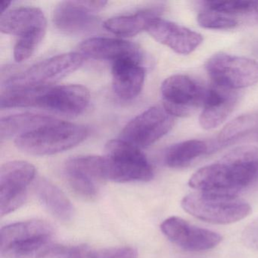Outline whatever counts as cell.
<instances>
[{"label": "cell", "instance_id": "obj_1", "mask_svg": "<svg viewBox=\"0 0 258 258\" xmlns=\"http://www.w3.org/2000/svg\"><path fill=\"white\" fill-rule=\"evenodd\" d=\"M258 173V147L235 148L218 161L199 169L188 185L196 191L238 196Z\"/></svg>", "mask_w": 258, "mask_h": 258}, {"label": "cell", "instance_id": "obj_2", "mask_svg": "<svg viewBox=\"0 0 258 258\" xmlns=\"http://www.w3.org/2000/svg\"><path fill=\"white\" fill-rule=\"evenodd\" d=\"M86 126L56 120L33 132L16 139L19 150L28 155L44 156L72 149L88 135Z\"/></svg>", "mask_w": 258, "mask_h": 258}, {"label": "cell", "instance_id": "obj_3", "mask_svg": "<svg viewBox=\"0 0 258 258\" xmlns=\"http://www.w3.org/2000/svg\"><path fill=\"white\" fill-rule=\"evenodd\" d=\"M182 208L193 217L214 224H231L247 217L250 205L238 196L196 191L182 199Z\"/></svg>", "mask_w": 258, "mask_h": 258}, {"label": "cell", "instance_id": "obj_4", "mask_svg": "<svg viewBox=\"0 0 258 258\" xmlns=\"http://www.w3.org/2000/svg\"><path fill=\"white\" fill-rule=\"evenodd\" d=\"M105 152L107 180L147 182L153 178V168L140 148L117 139L108 142Z\"/></svg>", "mask_w": 258, "mask_h": 258}, {"label": "cell", "instance_id": "obj_5", "mask_svg": "<svg viewBox=\"0 0 258 258\" xmlns=\"http://www.w3.org/2000/svg\"><path fill=\"white\" fill-rule=\"evenodd\" d=\"M46 17L40 9L22 7L1 14V32L18 37L16 48L24 55L35 52L46 34Z\"/></svg>", "mask_w": 258, "mask_h": 258}, {"label": "cell", "instance_id": "obj_6", "mask_svg": "<svg viewBox=\"0 0 258 258\" xmlns=\"http://www.w3.org/2000/svg\"><path fill=\"white\" fill-rule=\"evenodd\" d=\"M84 61L79 52L55 55L25 70L13 72L6 80V87L49 86L78 70Z\"/></svg>", "mask_w": 258, "mask_h": 258}, {"label": "cell", "instance_id": "obj_7", "mask_svg": "<svg viewBox=\"0 0 258 258\" xmlns=\"http://www.w3.org/2000/svg\"><path fill=\"white\" fill-rule=\"evenodd\" d=\"M214 85L229 90L246 88L258 83V63L245 57L217 53L205 64Z\"/></svg>", "mask_w": 258, "mask_h": 258}, {"label": "cell", "instance_id": "obj_8", "mask_svg": "<svg viewBox=\"0 0 258 258\" xmlns=\"http://www.w3.org/2000/svg\"><path fill=\"white\" fill-rule=\"evenodd\" d=\"M206 91L187 75H173L161 84L162 105L174 117H187L203 107Z\"/></svg>", "mask_w": 258, "mask_h": 258}, {"label": "cell", "instance_id": "obj_9", "mask_svg": "<svg viewBox=\"0 0 258 258\" xmlns=\"http://www.w3.org/2000/svg\"><path fill=\"white\" fill-rule=\"evenodd\" d=\"M174 118L164 105H155L131 120L120 139L140 149L148 147L171 131Z\"/></svg>", "mask_w": 258, "mask_h": 258}, {"label": "cell", "instance_id": "obj_10", "mask_svg": "<svg viewBox=\"0 0 258 258\" xmlns=\"http://www.w3.org/2000/svg\"><path fill=\"white\" fill-rule=\"evenodd\" d=\"M36 168L31 163L13 161L0 169V214L4 217L25 204L28 187L35 177Z\"/></svg>", "mask_w": 258, "mask_h": 258}, {"label": "cell", "instance_id": "obj_11", "mask_svg": "<svg viewBox=\"0 0 258 258\" xmlns=\"http://www.w3.org/2000/svg\"><path fill=\"white\" fill-rule=\"evenodd\" d=\"M90 100L88 89L80 84L36 87L32 107H40L64 115L82 114Z\"/></svg>", "mask_w": 258, "mask_h": 258}, {"label": "cell", "instance_id": "obj_12", "mask_svg": "<svg viewBox=\"0 0 258 258\" xmlns=\"http://www.w3.org/2000/svg\"><path fill=\"white\" fill-rule=\"evenodd\" d=\"M64 173L75 193L85 199H93L99 192L101 182L107 180L105 158L93 155L74 157L66 162Z\"/></svg>", "mask_w": 258, "mask_h": 258}, {"label": "cell", "instance_id": "obj_13", "mask_svg": "<svg viewBox=\"0 0 258 258\" xmlns=\"http://www.w3.org/2000/svg\"><path fill=\"white\" fill-rule=\"evenodd\" d=\"M105 1H63L55 7L54 25L68 34H86L99 23L98 13L105 7Z\"/></svg>", "mask_w": 258, "mask_h": 258}, {"label": "cell", "instance_id": "obj_14", "mask_svg": "<svg viewBox=\"0 0 258 258\" xmlns=\"http://www.w3.org/2000/svg\"><path fill=\"white\" fill-rule=\"evenodd\" d=\"M161 230L170 241L188 251L211 250L222 241L217 232L194 226L175 216L163 221Z\"/></svg>", "mask_w": 258, "mask_h": 258}, {"label": "cell", "instance_id": "obj_15", "mask_svg": "<svg viewBox=\"0 0 258 258\" xmlns=\"http://www.w3.org/2000/svg\"><path fill=\"white\" fill-rule=\"evenodd\" d=\"M52 233L51 225L43 220H28L7 225L0 232L1 253L12 256L25 246L52 238Z\"/></svg>", "mask_w": 258, "mask_h": 258}, {"label": "cell", "instance_id": "obj_16", "mask_svg": "<svg viewBox=\"0 0 258 258\" xmlns=\"http://www.w3.org/2000/svg\"><path fill=\"white\" fill-rule=\"evenodd\" d=\"M146 31L158 43L180 55L191 53L203 42L199 33L160 17L151 22Z\"/></svg>", "mask_w": 258, "mask_h": 258}, {"label": "cell", "instance_id": "obj_17", "mask_svg": "<svg viewBox=\"0 0 258 258\" xmlns=\"http://www.w3.org/2000/svg\"><path fill=\"white\" fill-rule=\"evenodd\" d=\"M80 52L85 58L96 60L134 59L141 63L143 53L140 46L127 40L111 37H92L80 45Z\"/></svg>", "mask_w": 258, "mask_h": 258}, {"label": "cell", "instance_id": "obj_18", "mask_svg": "<svg viewBox=\"0 0 258 258\" xmlns=\"http://www.w3.org/2000/svg\"><path fill=\"white\" fill-rule=\"evenodd\" d=\"M238 102L235 90L214 85L207 88L203 110L199 123L205 130H212L221 125L233 111Z\"/></svg>", "mask_w": 258, "mask_h": 258}, {"label": "cell", "instance_id": "obj_19", "mask_svg": "<svg viewBox=\"0 0 258 258\" xmlns=\"http://www.w3.org/2000/svg\"><path fill=\"white\" fill-rule=\"evenodd\" d=\"M111 74L113 90L120 99L131 100L141 93L146 72L139 61L129 58L114 61Z\"/></svg>", "mask_w": 258, "mask_h": 258}, {"label": "cell", "instance_id": "obj_20", "mask_svg": "<svg viewBox=\"0 0 258 258\" xmlns=\"http://www.w3.org/2000/svg\"><path fill=\"white\" fill-rule=\"evenodd\" d=\"M162 12V7H154L133 14L116 16L105 21L104 28L115 35L133 37L147 30L151 22L159 18Z\"/></svg>", "mask_w": 258, "mask_h": 258}, {"label": "cell", "instance_id": "obj_21", "mask_svg": "<svg viewBox=\"0 0 258 258\" xmlns=\"http://www.w3.org/2000/svg\"><path fill=\"white\" fill-rule=\"evenodd\" d=\"M35 191L39 200L55 218L63 222L72 220L75 208L70 199L58 186L42 179L36 184Z\"/></svg>", "mask_w": 258, "mask_h": 258}, {"label": "cell", "instance_id": "obj_22", "mask_svg": "<svg viewBox=\"0 0 258 258\" xmlns=\"http://www.w3.org/2000/svg\"><path fill=\"white\" fill-rule=\"evenodd\" d=\"M57 119L46 114L23 113L3 117L0 121V139L2 141L13 137H22Z\"/></svg>", "mask_w": 258, "mask_h": 258}, {"label": "cell", "instance_id": "obj_23", "mask_svg": "<svg viewBox=\"0 0 258 258\" xmlns=\"http://www.w3.org/2000/svg\"><path fill=\"white\" fill-rule=\"evenodd\" d=\"M210 151L211 147L205 141L186 140L173 145L167 149L164 155V163L171 168H182Z\"/></svg>", "mask_w": 258, "mask_h": 258}, {"label": "cell", "instance_id": "obj_24", "mask_svg": "<svg viewBox=\"0 0 258 258\" xmlns=\"http://www.w3.org/2000/svg\"><path fill=\"white\" fill-rule=\"evenodd\" d=\"M75 247L54 243L50 238L36 241L15 252L14 258H73Z\"/></svg>", "mask_w": 258, "mask_h": 258}, {"label": "cell", "instance_id": "obj_25", "mask_svg": "<svg viewBox=\"0 0 258 258\" xmlns=\"http://www.w3.org/2000/svg\"><path fill=\"white\" fill-rule=\"evenodd\" d=\"M205 8L239 19H252L258 22V1H206ZM240 22V21H239Z\"/></svg>", "mask_w": 258, "mask_h": 258}, {"label": "cell", "instance_id": "obj_26", "mask_svg": "<svg viewBox=\"0 0 258 258\" xmlns=\"http://www.w3.org/2000/svg\"><path fill=\"white\" fill-rule=\"evenodd\" d=\"M258 124V115L244 114L228 123L217 137V146H226L242 138L253 131Z\"/></svg>", "mask_w": 258, "mask_h": 258}, {"label": "cell", "instance_id": "obj_27", "mask_svg": "<svg viewBox=\"0 0 258 258\" xmlns=\"http://www.w3.org/2000/svg\"><path fill=\"white\" fill-rule=\"evenodd\" d=\"M197 21L202 28L211 30L233 29L240 23L238 19L229 15L206 8L199 13Z\"/></svg>", "mask_w": 258, "mask_h": 258}, {"label": "cell", "instance_id": "obj_28", "mask_svg": "<svg viewBox=\"0 0 258 258\" xmlns=\"http://www.w3.org/2000/svg\"><path fill=\"white\" fill-rule=\"evenodd\" d=\"M99 258H138V252L132 247H118L98 252Z\"/></svg>", "mask_w": 258, "mask_h": 258}, {"label": "cell", "instance_id": "obj_29", "mask_svg": "<svg viewBox=\"0 0 258 258\" xmlns=\"http://www.w3.org/2000/svg\"><path fill=\"white\" fill-rule=\"evenodd\" d=\"M241 240L246 247L258 250V218L244 229L241 234Z\"/></svg>", "mask_w": 258, "mask_h": 258}, {"label": "cell", "instance_id": "obj_30", "mask_svg": "<svg viewBox=\"0 0 258 258\" xmlns=\"http://www.w3.org/2000/svg\"><path fill=\"white\" fill-rule=\"evenodd\" d=\"M10 4H11V2L10 1H4L1 3V14L7 11V9L10 7Z\"/></svg>", "mask_w": 258, "mask_h": 258}]
</instances>
